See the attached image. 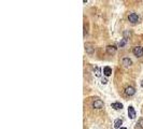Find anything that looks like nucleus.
<instances>
[{
  "instance_id": "nucleus-5",
  "label": "nucleus",
  "mask_w": 143,
  "mask_h": 129,
  "mask_svg": "<svg viewBox=\"0 0 143 129\" xmlns=\"http://www.w3.org/2000/svg\"><path fill=\"white\" fill-rule=\"evenodd\" d=\"M125 94L127 95V96H133L134 94H135V89L132 87V86H128V87H126L125 88Z\"/></svg>"
},
{
  "instance_id": "nucleus-9",
  "label": "nucleus",
  "mask_w": 143,
  "mask_h": 129,
  "mask_svg": "<svg viewBox=\"0 0 143 129\" xmlns=\"http://www.w3.org/2000/svg\"><path fill=\"white\" fill-rule=\"evenodd\" d=\"M111 106L113 108L114 110H120V109H123V104H121L120 102H113L111 104Z\"/></svg>"
},
{
  "instance_id": "nucleus-18",
  "label": "nucleus",
  "mask_w": 143,
  "mask_h": 129,
  "mask_svg": "<svg viewBox=\"0 0 143 129\" xmlns=\"http://www.w3.org/2000/svg\"><path fill=\"white\" fill-rule=\"evenodd\" d=\"M141 86H142V87H143V83H142V84H141Z\"/></svg>"
},
{
  "instance_id": "nucleus-4",
  "label": "nucleus",
  "mask_w": 143,
  "mask_h": 129,
  "mask_svg": "<svg viewBox=\"0 0 143 129\" xmlns=\"http://www.w3.org/2000/svg\"><path fill=\"white\" fill-rule=\"evenodd\" d=\"M116 51H117V47L115 45H108V46H106V53H108L109 55L115 54Z\"/></svg>"
},
{
  "instance_id": "nucleus-10",
  "label": "nucleus",
  "mask_w": 143,
  "mask_h": 129,
  "mask_svg": "<svg viewBox=\"0 0 143 129\" xmlns=\"http://www.w3.org/2000/svg\"><path fill=\"white\" fill-rule=\"evenodd\" d=\"M85 51H86L88 54H92L94 53V47H92L90 44H85Z\"/></svg>"
},
{
  "instance_id": "nucleus-14",
  "label": "nucleus",
  "mask_w": 143,
  "mask_h": 129,
  "mask_svg": "<svg viewBox=\"0 0 143 129\" xmlns=\"http://www.w3.org/2000/svg\"><path fill=\"white\" fill-rule=\"evenodd\" d=\"M126 43H127V39H121L120 41H119V43H118V45L120 46V47H123V46H125L126 45Z\"/></svg>"
},
{
  "instance_id": "nucleus-17",
  "label": "nucleus",
  "mask_w": 143,
  "mask_h": 129,
  "mask_svg": "<svg viewBox=\"0 0 143 129\" xmlns=\"http://www.w3.org/2000/svg\"><path fill=\"white\" fill-rule=\"evenodd\" d=\"M119 129H127V128H125V127H121V128H119Z\"/></svg>"
},
{
  "instance_id": "nucleus-12",
  "label": "nucleus",
  "mask_w": 143,
  "mask_h": 129,
  "mask_svg": "<svg viewBox=\"0 0 143 129\" xmlns=\"http://www.w3.org/2000/svg\"><path fill=\"white\" fill-rule=\"evenodd\" d=\"M135 129H143V118H140L137 124H135Z\"/></svg>"
},
{
  "instance_id": "nucleus-13",
  "label": "nucleus",
  "mask_w": 143,
  "mask_h": 129,
  "mask_svg": "<svg viewBox=\"0 0 143 129\" xmlns=\"http://www.w3.org/2000/svg\"><path fill=\"white\" fill-rule=\"evenodd\" d=\"M95 75H96L97 77H99L100 75H101V70H100L99 67H96V68H95Z\"/></svg>"
},
{
  "instance_id": "nucleus-7",
  "label": "nucleus",
  "mask_w": 143,
  "mask_h": 129,
  "mask_svg": "<svg viewBox=\"0 0 143 129\" xmlns=\"http://www.w3.org/2000/svg\"><path fill=\"white\" fill-rule=\"evenodd\" d=\"M123 64L125 67H130L132 64V60L129 58V57H125V58L123 59Z\"/></svg>"
},
{
  "instance_id": "nucleus-2",
  "label": "nucleus",
  "mask_w": 143,
  "mask_h": 129,
  "mask_svg": "<svg viewBox=\"0 0 143 129\" xmlns=\"http://www.w3.org/2000/svg\"><path fill=\"white\" fill-rule=\"evenodd\" d=\"M132 53L135 57H142L143 56V47L142 46H135L132 49Z\"/></svg>"
},
{
  "instance_id": "nucleus-3",
  "label": "nucleus",
  "mask_w": 143,
  "mask_h": 129,
  "mask_svg": "<svg viewBox=\"0 0 143 129\" xmlns=\"http://www.w3.org/2000/svg\"><path fill=\"white\" fill-rule=\"evenodd\" d=\"M92 108L95 109H102L103 108V101L100 99H96L94 102H92Z\"/></svg>"
},
{
  "instance_id": "nucleus-6",
  "label": "nucleus",
  "mask_w": 143,
  "mask_h": 129,
  "mask_svg": "<svg viewBox=\"0 0 143 129\" xmlns=\"http://www.w3.org/2000/svg\"><path fill=\"white\" fill-rule=\"evenodd\" d=\"M128 115H129V117L131 119H133L135 117V110H134V108L132 105H130L129 108H128Z\"/></svg>"
},
{
  "instance_id": "nucleus-16",
  "label": "nucleus",
  "mask_w": 143,
  "mask_h": 129,
  "mask_svg": "<svg viewBox=\"0 0 143 129\" xmlns=\"http://www.w3.org/2000/svg\"><path fill=\"white\" fill-rule=\"evenodd\" d=\"M106 83H108V81H106V78H102V80H101V84H102V85H105Z\"/></svg>"
},
{
  "instance_id": "nucleus-1",
  "label": "nucleus",
  "mask_w": 143,
  "mask_h": 129,
  "mask_svg": "<svg viewBox=\"0 0 143 129\" xmlns=\"http://www.w3.org/2000/svg\"><path fill=\"white\" fill-rule=\"evenodd\" d=\"M128 20H129L130 23H132V24L138 23V22H139V16H138V14H135V13H133V12L129 13V15H128Z\"/></svg>"
},
{
  "instance_id": "nucleus-15",
  "label": "nucleus",
  "mask_w": 143,
  "mask_h": 129,
  "mask_svg": "<svg viewBox=\"0 0 143 129\" xmlns=\"http://www.w3.org/2000/svg\"><path fill=\"white\" fill-rule=\"evenodd\" d=\"M130 35H131V32H130L129 30L124 31V39H127L128 37H130Z\"/></svg>"
},
{
  "instance_id": "nucleus-8",
  "label": "nucleus",
  "mask_w": 143,
  "mask_h": 129,
  "mask_svg": "<svg viewBox=\"0 0 143 129\" xmlns=\"http://www.w3.org/2000/svg\"><path fill=\"white\" fill-rule=\"evenodd\" d=\"M103 74H104L105 76H110V75L112 74V69H111V67L105 66V67L103 68Z\"/></svg>"
},
{
  "instance_id": "nucleus-11",
  "label": "nucleus",
  "mask_w": 143,
  "mask_h": 129,
  "mask_svg": "<svg viewBox=\"0 0 143 129\" xmlns=\"http://www.w3.org/2000/svg\"><path fill=\"white\" fill-rule=\"evenodd\" d=\"M123 124V120H121L120 118H118V119H115V121H114V127H115L116 129H118V128H121L120 127V125Z\"/></svg>"
}]
</instances>
